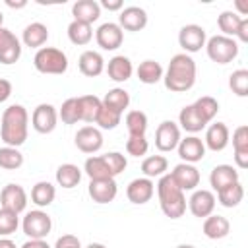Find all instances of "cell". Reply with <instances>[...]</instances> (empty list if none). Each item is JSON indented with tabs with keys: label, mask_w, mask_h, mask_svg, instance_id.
<instances>
[{
	"label": "cell",
	"mask_w": 248,
	"mask_h": 248,
	"mask_svg": "<svg viewBox=\"0 0 248 248\" xmlns=\"http://www.w3.org/2000/svg\"><path fill=\"white\" fill-rule=\"evenodd\" d=\"M196 62L190 54L186 52H178L170 58L165 74H163V81L165 87L172 93H184L188 89L194 87L196 83Z\"/></svg>",
	"instance_id": "6da1fadb"
},
{
	"label": "cell",
	"mask_w": 248,
	"mask_h": 248,
	"mask_svg": "<svg viewBox=\"0 0 248 248\" xmlns=\"http://www.w3.org/2000/svg\"><path fill=\"white\" fill-rule=\"evenodd\" d=\"M29 134V112L23 105H10L2 112L0 120V140L10 147H19L25 143Z\"/></svg>",
	"instance_id": "7a4b0ae2"
},
{
	"label": "cell",
	"mask_w": 248,
	"mask_h": 248,
	"mask_svg": "<svg viewBox=\"0 0 248 248\" xmlns=\"http://www.w3.org/2000/svg\"><path fill=\"white\" fill-rule=\"evenodd\" d=\"M157 198H159V205L161 211L169 217V219H180L186 211V196L184 192L174 184V180L170 178V174H163L157 182Z\"/></svg>",
	"instance_id": "3957f363"
},
{
	"label": "cell",
	"mask_w": 248,
	"mask_h": 248,
	"mask_svg": "<svg viewBox=\"0 0 248 248\" xmlns=\"http://www.w3.org/2000/svg\"><path fill=\"white\" fill-rule=\"evenodd\" d=\"M33 66L41 74H54L60 76L68 70V56L64 50L56 46H43L33 56Z\"/></svg>",
	"instance_id": "277c9868"
},
{
	"label": "cell",
	"mask_w": 248,
	"mask_h": 248,
	"mask_svg": "<svg viewBox=\"0 0 248 248\" xmlns=\"http://www.w3.org/2000/svg\"><path fill=\"white\" fill-rule=\"evenodd\" d=\"M205 52L215 64H229L238 56V43L225 35H213L205 41Z\"/></svg>",
	"instance_id": "5b68a950"
},
{
	"label": "cell",
	"mask_w": 248,
	"mask_h": 248,
	"mask_svg": "<svg viewBox=\"0 0 248 248\" xmlns=\"http://www.w3.org/2000/svg\"><path fill=\"white\" fill-rule=\"evenodd\" d=\"M21 229L29 238H46L52 229V219L46 211L33 209V211L25 213V217L21 221Z\"/></svg>",
	"instance_id": "8992f818"
},
{
	"label": "cell",
	"mask_w": 248,
	"mask_h": 248,
	"mask_svg": "<svg viewBox=\"0 0 248 248\" xmlns=\"http://www.w3.org/2000/svg\"><path fill=\"white\" fill-rule=\"evenodd\" d=\"M205 41H207L205 29L198 23H188L178 31V45L186 54H194L202 50L205 46Z\"/></svg>",
	"instance_id": "52a82bcc"
},
{
	"label": "cell",
	"mask_w": 248,
	"mask_h": 248,
	"mask_svg": "<svg viewBox=\"0 0 248 248\" xmlns=\"http://www.w3.org/2000/svg\"><path fill=\"white\" fill-rule=\"evenodd\" d=\"M58 124V110L50 103H41L31 114V126L39 134H50Z\"/></svg>",
	"instance_id": "ba28073f"
},
{
	"label": "cell",
	"mask_w": 248,
	"mask_h": 248,
	"mask_svg": "<svg viewBox=\"0 0 248 248\" xmlns=\"http://www.w3.org/2000/svg\"><path fill=\"white\" fill-rule=\"evenodd\" d=\"M180 140H182L180 138V128L172 120H163L155 130V147L163 153H169V151L176 149Z\"/></svg>",
	"instance_id": "9c48e42d"
},
{
	"label": "cell",
	"mask_w": 248,
	"mask_h": 248,
	"mask_svg": "<svg viewBox=\"0 0 248 248\" xmlns=\"http://www.w3.org/2000/svg\"><path fill=\"white\" fill-rule=\"evenodd\" d=\"M95 41L103 50H116L122 41H124V31L120 29L118 23L114 21H107L101 23L95 31Z\"/></svg>",
	"instance_id": "30bf717a"
},
{
	"label": "cell",
	"mask_w": 248,
	"mask_h": 248,
	"mask_svg": "<svg viewBox=\"0 0 248 248\" xmlns=\"http://www.w3.org/2000/svg\"><path fill=\"white\" fill-rule=\"evenodd\" d=\"M21 56V41L4 25L0 27V64H16Z\"/></svg>",
	"instance_id": "8fae6325"
},
{
	"label": "cell",
	"mask_w": 248,
	"mask_h": 248,
	"mask_svg": "<svg viewBox=\"0 0 248 248\" xmlns=\"http://www.w3.org/2000/svg\"><path fill=\"white\" fill-rule=\"evenodd\" d=\"M169 174L182 192H190V190L194 192L196 186L200 184V170L196 169V165L190 163H178Z\"/></svg>",
	"instance_id": "7c38bea8"
},
{
	"label": "cell",
	"mask_w": 248,
	"mask_h": 248,
	"mask_svg": "<svg viewBox=\"0 0 248 248\" xmlns=\"http://www.w3.org/2000/svg\"><path fill=\"white\" fill-rule=\"evenodd\" d=\"M215 203H217V200L211 190H194L188 200V207H190L192 215L200 217V219L209 217L215 209Z\"/></svg>",
	"instance_id": "4fadbf2b"
},
{
	"label": "cell",
	"mask_w": 248,
	"mask_h": 248,
	"mask_svg": "<svg viewBox=\"0 0 248 248\" xmlns=\"http://www.w3.org/2000/svg\"><path fill=\"white\" fill-rule=\"evenodd\" d=\"M74 141L81 153H97L103 147V134L97 126H83L76 132Z\"/></svg>",
	"instance_id": "5bb4252c"
},
{
	"label": "cell",
	"mask_w": 248,
	"mask_h": 248,
	"mask_svg": "<svg viewBox=\"0 0 248 248\" xmlns=\"http://www.w3.org/2000/svg\"><path fill=\"white\" fill-rule=\"evenodd\" d=\"M178 149V157L182 159V163H198L205 157V145H203V140L198 138V136H186L184 140L178 141L176 145Z\"/></svg>",
	"instance_id": "9a60e30c"
},
{
	"label": "cell",
	"mask_w": 248,
	"mask_h": 248,
	"mask_svg": "<svg viewBox=\"0 0 248 248\" xmlns=\"http://www.w3.org/2000/svg\"><path fill=\"white\" fill-rule=\"evenodd\" d=\"M0 203L10 211L21 213L27 207V192L19 184H6L0 192Z\"/></svg>",
	"instance_id": "2e32d148"
},
{
	"label": "cell",
	"mask_w": 248,
	"mask_h": 248,
	"mask_svg": "<svg viewBox=\"0 0 248 248\" xmlns=\"http://www.w3.org/2000/svg\"><path fill=\"white\" fill-rule=\"evenodd\" d=\"M118 25L122 31H141L147 25V12L140 6H126L120 10Z\"/></svg>",
	"instance_id": "e0dca14e"
},
{
	"label": "cell",
	"mask_w": 248,
	"mask_h": 248,
	"mask_svg": "<svg viewBox=\"0 0 248 248\" xmlns=\"http://www.w3.org/2000/svg\"><path fill=\"white\" fill-rule=\"evenodd\" d=\"M87 192L91 196V200L95 203H110L116 194H118V186L114 178H103V180H89Z\"/></svg>",
	"instance_id": "ac0fdd59"
},
{
	"label": "cell",
	"mask_w": 248,
	"mask_h": 248,
	"mask_svg": "<svg viewBox=\"0 0 248 248\" xmlns=\"http://www.w3.org/2000/svg\"><path fill=\"white\" fill-rule=\"evenodd\" d=\"M155 194V184L151 178H145V176H140V178H134L128 188H126V196L132 203L136 205H143L147 203Z\"/></svg>",
	"instance_id": "d6986e66"
},
{
	"label": "cell",
	"mask_w": 248,
	"mask_h": 248,
	"mask_svg": "<svg viewBox=\"0 0 248 248\" xmlns=\"http://www.w3.org/2000/svg\"><path fill=\"white\" fill-rule=\"evenodd\" d=\"M229 140H231V132H229L227 124L225 122H213L205 130L203 145H205V149H211V151L217 153V151H223L229 145Z\"/></svg>",
	"instance_id": "ffe728a7"
},
{
	"label": "cell",
	"mask_w": 248,
	"mask_h": 248,
	"mask_svg": "<svg viewBox=\"0 0 248 248\" xmlns=\"http://www.w3.org/2000/svg\"><path fill=\"white\" fill-rule=\"evenodd\" d=\"M105 70H107L108 78H110L112 81H116V83H124V81H128V79L132 78V74H134L132 60H130L128 56H124V54H116V56H112V58L108 60V64L105 66Z\"/></svg>",
	"instance_id": "44dd1931"
},
{
	"label": "cell",
	"mask_w": 248,
	"mask_h": 248,
	"mask_svg": "<svg viewBox=\"0 0 248 248\" xmlns=\"http://www.w3.org/2000/svg\"><path fill=\"white\" fill-rule=\"evenodd\" d=\"M238 182V170L232 165H215L209 172V184L215 192Z\"/></svg>",
	"instance_id": "7402d4cb"
},
{
	"label": "cell",
	"mask_w": 248,
	"mask_h": 248,
	"mask_svg": "<svg viewBox=\"0 0 248 248\" xmlns=\"http://www.w3.org/2000/svg\"><path fill=\"white\" fill-rule=\"evenodd\" d=\"M78 66H79V72L87 78H97L103 74L105 70V58L101 52L97 50H83L79 54V60H78Z\"/></svg>",
	"instance_id": "603a6c76"
},
{
	"label": "cell",
	"mask_w": 248,
	"mask_h": 248,
	"mask_svg": "<svg viewBox=\"0 0 248 248\" xmlns=\"http://www.w3.org/2000/svg\"><path fill=\"white\" fill-rule=\"evenodd\" d=\"M72 16L74 21H81V23H95L101 16V6L97 0H78L72 6Z\"/></svg>",
	"instance_id": "cb8c5ba5"
},
{
	"label": "cell",
	"mask_w": 248,
	"mask_h": 248,
	"mask_svg": "<svg viewBox=\"0 0 248 248\" xmlns=\"http://www.w3.org/2000/svg\"><path fill=\"white\" fill-rule=\"evenodd\" d=\"M48 41V29L45 23L41 21H33L29 25H25L23 33H21V43L29 48H43V45Z\"/></svg>",
	"instance_id": "d4e9b609"
},
{
	"label": "cell",
	"mask_w": 248,
	"mask_h": 248,
	"mask_svg": "<svg viewBox=\"0 0 248 248\" xmlns=\"http://www.w3.org/2000/svg\"><path fill=\"white\" fill-rule=\"evenodd\" d=\"M202 231H203V234H205L207 238H211V240H221V238H225V236L229 234L231 223H229L227 217H223V215H213V213H211L209 217L203 219Z\"/></svg>",
	"instance_id": "484cf974"
},
{
	"label": "cell",
	"mask_w": 248,
	"mask_h": 248,
	"mask_svg": "<svg viewBox=\"0 0 248 248\" xmlns=\"http://www.w3.org/2000/svg\"><path fill=\"white\" fill-rule=\"evenodd\" d=\"M178 124H180L178 128H182L184 132H188L192 136H196L198 132H202L207 126L203 122V118L196 112L194 105H186V107L180 108V112H178Z\"/></svg>",
	"instance_id": "4316f807"
},
{
	"label": "cell",
	"mask_w": 248,
	"mask_h": 248,
	"mask_svg": "<svg viewBox=\"0 0 248 248\" xmlns=\"http://www.w3.org/2000/svg\"><path fill=\"white\" fill-rule=\"evenodd\" d=\"M163 74H165V70L157 60H143V62H140V66L136 70L138 79L145 85H155L157 81L163 79Z\"/></svg>",
	"instance_id": "83f0119b"
},
{
	"label": "cell",
	"mask_w": 248,
	"mask_h": 248,
	"mask_svg": "<svg viewBox=\"0 0 248 248\" xmlns=\"http://www.w3.org/2000/svg\"><path fill=\"white\" fill-rule=\"evenodd\" d=\"M81 180V169L74 163H64L56 169V182L58 186L70 190V188H76Z\"/></svg>",
	"instance_id": "f1b7e54d"
},
{
	"label": "cell",
	"mask_w": 248,
	"mask_h": 248,
	"mask_svg": "<svg viewBox=\"0 0 248 248\" xmlns=\"http://www.w3.org/2000/svg\"><path fill=\"white\" fill-rule=\"evenodd\" d=\"M101 103H103V107L112 108L118 114H122L130 107V93L126 89H122V87H114V89L107 91V95L101 99Z\"/></svg>",
	"instance_id": "f546056e"
},
{
	"label": "cell",
	"mask_w": 248,
	"mask_h": 248,
	"mask_svg": "<svg viewBox=\"0 0 248 248\" xmlns=\"http://www.w3.org/2000/svg\"><path fill=\"white\" fill-rule=\"evenodd\" d=\"M169 170V161L165 155H149L141 163V172L145 178H161Z\"/></svg>",
	"instance_id": "4dcf8cb0"
},
{
	"label": "cell",
	"mask_w": 248,
	"mask_h": 248,
	"mask_svg": "<svg viewBox=\"0 0 248 248\" xmlns=\"http://www.w3.org/2000/svg\"><path fill=\"white\" fill-rule=\"evenodd\" d=\"M83 170L85 174L89 176V180H103V178H114L108 170V165L105 161L103 155H93V157H87L85 159V165H83Z\"/></svg>",
	"instance_id": "1f68e13d"
},
{
	"label": "cell",
	"mask_w": 248,
	"mask_h": 248,
	"mask_svg": "<svg viewBox=\"0 0 248 248\" xmlns=\"http://www.w3.org/2000/svg\"><path fill=\"white\" fill-rule=\"evenodd\" d=\"M56 198V188L48 180H41L31 188V202L37 207H48Z\"/></svg>",
	"instance_id": "d6a6232c"
},
{
	"label": "cell",
	"mask_w": 248,
	"mask_h": 248,
	"mask_svg": "<svg viewBox=\"0 0 248 248\" xmlns=\"http://www.w3.org/2000/svg\"><path fill=\"white\" fill-rule=\"evenodd\" d=\"M79 101V112H81V120L87 122V124H93L97 120V114L103 107L101 99L97 95H81L78 97Z\"/></svg>",
	"instance_id": "836d02e7"
},
{
	"label": "cell",
	"mask_w": 248,
	"mask_h": 248,
	"mask_svg": "<svg viewBox=\"0 0 248 248\" xmlns=\"http://www.w3.org/2000/svg\"><path fill=\"white\" fill-rule=\"evenodd\" d=\"M242 198H244V186H242L240 180H238V182H234V184H231V186L219 190L215 200H219V203H221L223 207H236V205L242 202Z\"/></svg>",
	"instance_id": "e575fe53"
},
{
	"label": "cell",
	"mask_w": 248,
	"mask_h": 248,
	"mask_svg": "<svg viewBox=\"0 0 248 248\" xmlns=\"http://www.w3.org/2000/svg\"><path fill=\"white\" fill-rule=\"evenodd\" d=\"M68 39H70L72 45H78V46L89 45V41L93 39V29H91V25H87V23L72 21V23L68 25Z\"/></svg>",
	"instance_id": "d590c367"
},
{
	"label": "cell",
	"mask_w": 248,
	"mask_h": 248,
	"mask_svg": "<svg viewBox=\"0 0 248 248\" xmlns=\"http://www.w3.org/2000/svg\"><path fill=\"white\" fill-rule=\"evenodd\" d=\"M240 21H242V17H240L236 12H232V10H225V12H221L219 17H217V25H219V29H221V35L234 39Z\"/></svg>",
	"instance_id": "8d00e7d4"
},
{
	"label": "cell",
	"mask_w": 248,
	"mask_h": 248,
	"mask_svg": "<svg viewBox=\"0 0 248 248\" xmlns=\"http://www.w3.org/2000/svg\"><path fill=\"white\" fill-rule=\"evenodd\" d=\"M192 105H194L196 112L203 118L205 124H209V122L215 118V114L219 112V103H217V99H213V97H209V95H203V97L196 99Z\"/></svg>",
	"instance_id": "74e56055"
},
{
	"label": "cell",
	"mask_w": 248,
	"mask_h": 248,
	"mask_svg": "<svg viewBox=\"0 0 248 248\" xmlns=\"http://www.w3.org/2000/svg\"><path fill=\"white\" fill-rule=\"evenodd\" d=\"M126 130L130 136H145L147 132V114L143 110H130L124 118Z\"/></svg>",
	"instance_id": "f35d334b"
},
{
	"label": "cell",
	"mask_w": 248,
	"mask_h": 248,
	"mask_svg": "<svg viewBox=\"0 0 248 248\" xmlns=\"http://www.w3.org/2000/svg\"><path fill=\"white\" fill-rule=\"evenodd\" d=\"M21 165H23V153L17 147H10V145L0 147V169L16 170Z\"/></svg>",
	"instance_id": "ab89813d"
},
{
	"label": "cell",
	"mask_w": 248,
	"mask_h": 248,
	"mask_svg": "<svg viewBox=\"0 0 248 248\" xmlns=\"http://www.w3.org/2000/svg\"><path fill=\"white\" fill-rule=\"evenodd\" d=\"M58 118L64 124H76L81 120V112H79V101L78 97H70L62 103L60 110H58Z\"/></svg>",
	"instance_id": "60d3db41"
},
{
	"label": "cell",
	"mask_w": 248,
	"mask_h": 248,
	"mask_svg": "<svg viewBox=\"0 0 248 248\" xmlns=\"http://www.w3.org/2000/svg\"><path fill=\"white\" fill-rule=\"evenodd\" d=\"M19 227V213L0 207V236H10Z\"/></svg>",
	"instance_id": "b9f144b4"
},
{
	"label": "cell",
	"mask_w": 248,
	"mask_h": 248,
	"mask_svg": "<svg viewBox=\"0 0 248 248\" xmlns=\"http://www.w3.org/2000/svg\"><path fill=\"white\" fill-rule=\"evenodd\" d=\"M229 87L234 95L246 97L248 95V70H244V68L234 70L229 78Z\"/></svg>",
	"instance_id": "7bdbcfd3"
},
{
	"label": "cell",
	"mask_w": 248,
	"mask_h": 248,
	"mask_svg": "<svg viewBox=\"0 0 248 248\" xmlns=\"http://www.w3.org/2000/svg\"><path fill=\"white\" fill-rule=\"evenodd\" d=\"M120 120H122V114H118V112L112 110V108L101 107L95 124L99 126V130H114V128L120 124Z\"/></svg>",
	"instance_id": "ee69618b"
},
{
	"label": "cell",
	"mask_w": 248,
	"mask_h": 248,
	"mask_svg": "<svg viewBox=\"0 0 248 248\" xmlns=\"http://www.w3.org/2000/svg\"><path fill=\"white\" fill-rule=\"evenodd\" d=\"M149 149V141L145 140V136H128L126 140V151L132 157H143Z\"/></svg>",
	"instance_id": "f6af8a7d"
},
{
	"label": "cell",
	"mask_w": 248,
	"mask_h": 248,
	"mask_svg": "<svg viewBox=\"0 0 248 248\" xmlns=\"http://www.w3.org/2000/svg\"><path fill=\"white\" fill-rule=\"evenodd\" d=\"M103 157H105V161H107L108 170H110L112 176H118L120 172H124V169H126V165H128L126 155H122L120 151H110V153H105Z\"/></svg>",
	"instance_id": "bcb514c9"
},
{
	"label": "cell",
	"mask_w": 248,
	"mask_h": 248,
	"mask_svg": "<svg viewBox=\"0 0 248 248\" xmlns=\"http://www.w3.org/2000/svg\"><path fill=\"white\" fill-rule=\"evenodd\" d=\"M232 149L234 153H248V126H238L232 132Z\"/></svg>",
	"instance_id": "7dc6e473"
},
{
	"label": "cell",
	"mask_w": 248,
	"mask_h": 248,
	"mask_svg": "<svg viewBox=\"0 0 248 248\" xmlns=\"http://www.w3.org/2000/svg\"><path fill=\"white\" fill-rule=\"evenodd\" d=\"M54 248H83V246H81V242H79L78 236H74V234H62L56 240Z\"/></svg>",
	"instance_id": "c3c4849f"
},
{
	"label": "cell",
	"mask_w": 248,
	"mask_h": 248,
	"mask_svg": "<svg viewBox=\"0 0 248 248\" xmlns=\"http://www.w3.org/2000/svg\"><path fill=\"white\" fill-rule=\"evenodd\" d=\"M99 6L105 8V10H108V12H120V10L124 8L122 0H101Z\"/></svg>",
	"instance_id": "681fc988"
},
{
	"label": "cell",
	"mask_w": 248,
	"mask_h": 248,
	"mask_svg": "<svg viewBox=\"0 0 248 248\" xmlns=\"http://www.w3.org/2000/svg\"><path fill=\"white\" fill-rule=\"evenodd\" d=\"M234 37H236L240 43H248V19H246V17H242V21H240V25H238Z\"/></svg>",
	"instance_id": "f907efd6"
},
{
	"label": "cell",
	"mask_w": 248,
	"mask_h": 248,
	"mask_svg": "<svg viewBox=\"0 0 248 248\" xmlns=\"http://www.w3.org/2000/svg\"><path fill=\"white\" fill-rule=\"evenodd\" d=\"M10 95H12V83H10L8 79L0 78V103L8 101V99H10Z\"/></svg>",
	"instance_id": "816d5d0a"
},
{
	"label": "cell",
	"mask_w": 248,
	"mask_h": 248,
	"mask_svg": "<svg viewBox=\"0 0 248 248\" xmlns=\"http://www.w3.org/2000/svg\"><path fill=\"white\" fill-rule=\"evenodd\" d=\"M21 248H50L45 238H29L21 244Z\"/></svg>",
	"instance_id": "f5cc1de1"
},
{
	"label": "cell",
	"mask_w": 248,
	"mask_h": 248,
	"mask_svg": "<svg viewBox=\"0 0 248 248\" xmlns=\"http://www.w3.org/2000/svg\"><path fill=\"white\" fill-rule=\"evenodd\" d=\"M0 248H17V246H16V242H14L12 238L0 236Z\"/></svg>",
	"instance_id": "db71d44e"
},
{
	"label": "cell",
	"mask_w": 248,
	"mask_h": 248,
	"mask_svg": "<svg viewBox=\"0 0 248 248\" xmlns=\"http://www.w3.org/2000/svg\"><path fill=\"white\" fill-rule=\"evenodd\" d=\"M6 6H10V8H25V6H27V2H25V0H19V2L6 0Z\"/></svg>",
	"instance_id": "11a10c76"
},
{
	"label": "cell",
	"mask_w": 248,
	"mask_h": 248,
	"mask_svg": "<svg viewBox=\"0 0 248 248\" xmlns=\"http://www.w3.org/2000/svg\"><path fill=\"white\" fill-rule=\"evenodd\" d=\"M85 248H107L105 244H101V242H91V244H87Z\"/></svg>",
	"instance_id": "9f6ffc18"
},
{
	"label": "cell",
	"mask_w": 248,
	"mask_h": 248,
	"mask_svg": "<svg viewBox=\"0 0 248 248\" xmlns=\"http://www.w3.org/2000/svg\"><path fill=\"white\" fill-rule=\"evenodd\" d=\"M176 248H196V246L194 244H178Z\"/></svg>",
	"instance_id": "6f0895ef"
},
{
	"label": "cell",
	"mask_w": 248,
	"mask_h": 248,
	"mask_svg": "<svg viewBox=\"0 0 248 248\" xmlns=\"http://www.w3.org/2000/svg\"><path fill=\"white\" fill-rule=\"evenodd\" d=\"M2 23H4V16H2V12H0V27H2Z\"/></svg>",
	"instance_id": "680465c9"
}]
</instances>
